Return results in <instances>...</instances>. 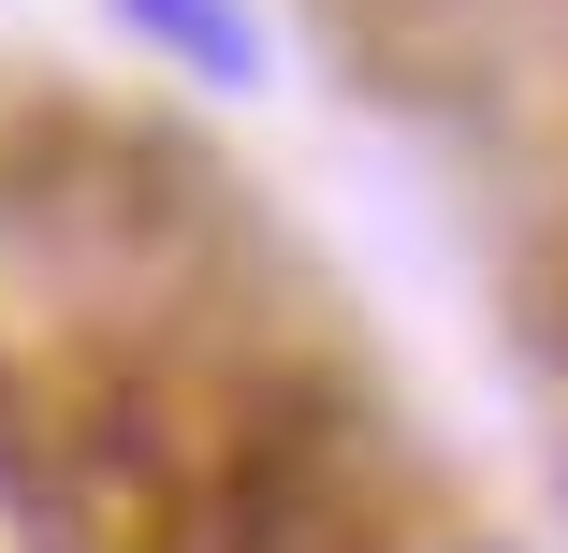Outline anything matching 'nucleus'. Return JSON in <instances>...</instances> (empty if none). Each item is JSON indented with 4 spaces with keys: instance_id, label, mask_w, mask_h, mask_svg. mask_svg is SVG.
Masks as SVG:
<instances>
[{
    "instance_id": "1",
    "label": "nucleus",
    "mask_w": 568,
    "mask_h": 553,
    "mask_svg": "<svg viewBox=\"0 0 568 553\" xmlns=\"http://www.w3.org/2000/svg\"><path fill=\"white\" fill-rule=\"evenodd\" d=\"M118 16H132L146 44H175L190 73H219V88H234V73H263V30L234 16V0H118Z\"/></svg>"
}]
</instances>
